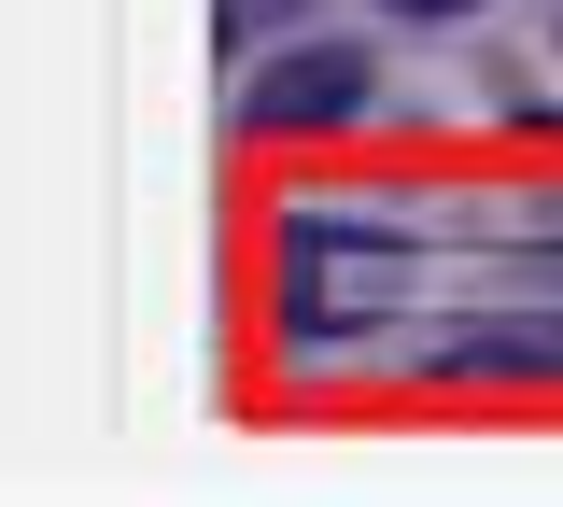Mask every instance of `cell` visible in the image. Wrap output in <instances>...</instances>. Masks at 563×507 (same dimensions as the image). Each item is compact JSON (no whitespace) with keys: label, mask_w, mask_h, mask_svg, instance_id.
<instances>
[{"label":"cell","mask_w":563,"mask_h":507,"mask_svg":"<svg viewBox=\"0 0 563 507\" xmlns=\"http://www.w3.org/2000/svg\"><path fill=\"white\" fill-rule=\"evenodd\" d=\"M254 113H268V128H339V113H366V57H339V43H324V57H282V71L254 85Z\"/></svg>","instance_id":"cell-1"},{"label":"cell","mask_w":563,"mask_h":507,"mask_svg":"<svg viewBox=\"0 0 563 507\" xmlns=\"http://www.w3.org/2000/svg\"><path fill=\"white\" fill-rule=\"evenodd\" d=\"M395 14H479V0H395Z\"/></svg>","instance_id":"cell-2"}]
</instances>
